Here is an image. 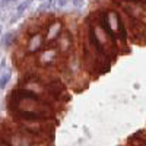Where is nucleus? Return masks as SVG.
<instances>
[{"label": "nucleus", "mask_w": 146, "mask_h": 146, "mask_svg": "<svg viewBox=\"0 0 146 146\" xmlns=\"http://www.w3.org/2000/svg\"><path fill=\"white\" fill-rule=\"evenodd\" d=\"M9 114L15 121L53 120L54 107L45 100H10L7 98Z\"/></svg>", "instance_id": "1"}, {"label": "nucleus", "mask_w": 146, "mask_h": 146, "mask_svg": "<svg viewBox=\"0 0 146 146\" xmlns=\"http://www.w3.org/2000/svg\"><path fill=\"white\" fill-rule=\"evenodd\" d=\"M15 123L18 129L42 140L50 139V133L53 135V127L50 126V120H28V121H15Z\"/></svg>", "instance_id": "2"}, {"label": "nucleus", "mask_w": 146, "mask_h": 146, "mask_svg": "<svg viewBox=\"0 0 146 146\" xmlns=\"http://www.w3.org/2000/svg\"><path fill=\"white\" fill-rule=\"evenodd\" d=\"M42 139H38L18 127H7V146H41Z\"/></svg>", "instance_id": "3"}, {"label": "nucleus", "mask_w": 146, "mask_h": 146, "mask_svg": "<svg viewBox=\"0 0 146 146\" xmlns=\"http://www.w3.org/2000/svg\"><path fill=\"white\" fill-rule=\"evenodd\" d=\"M118 3L129 19L139 21L146 25V3L131 2V0H120Z\"/></svg>", "instance_id": "4"}, {"label": "nucleus", "mask_w": 146, "mask_h": 146, "mask_svg": "<svg viewBox=\"0 0 146 146\" xmlns=\"http://www.w3.org/2000/svg\"><path fill=\"white\" fill-rule=\"evenodd\" d=\"M58 51L56 50V47H45L36 54L35 63L41 67H51L58 62Z\"/></svg>", "instance_id": "5"}, {"label": "nucleus", "mask_w": 146, "mask_h": 146, "mask_svg": "<svg viewBox=\"0 0 146 146\" xmlns=\"http://www.w3.org/2000/svg\"><path fill=\"white\" fill-rule=\"evenodd\" d=\"M64 22L62 19H51L50 22L45 25V34H44V41L45 44H51V42H56V40L58 38L62 32L64 31Z\"/></svg>", "instance_id": "6"}, {"label": "nucleus", "mask_w": 146, "mask_h": 146, "mask_svg": "<svg viewBox=\"0 0 146 146\" xmlns=\"http://www.w3.org/2000/svg\"><path fill=\"white\" fill-rule=\"evenodd\" d=\"M127 28V35H130V38L139 42V44H146V25L139 21L129 19V27Z\"/></svg>", "instance_id": "7"}, {"label": "nucleus", "mask_w": 146, "mask_h": 146, "mask_svg": "<svg viewBox=\"0 0 146 146\" xmlns=\"http://www.w3.org/2000/svg\"><path fill=\"white\" fill-rule=\"evenodd\" d=\"M54 47H56V50L58 51V54L63 56V57H67L73 51V36H72L69 29H64L62 32V35L56 40Z\"/></svg>", "instance_id": "8"}, {"label": "nucleus", "mask_w": 146, "mask_h": 146, "mask_svg": "<svg viewBox=\"0 0 146 146\" xmlns=\"http://www.w3.org/2000/svg\"><path fill=\"white\" fill-rule=\"evenodd\" d=\"M44 45H45L44 35L41 32H38V34H34V35L29 36L23 50H25V54L27 56H34V54H38L44 48Z\"/></svg>", "instance_id": "9"}, {"label": "nucleus", "mask_w": 146, "mask_h": 146, "mask_svg": "<svg viewBox=\"0 0 146 146\" xmlns=\"http://www.w3.org/2000/svg\"><path fill=\"white\" fill-rule=\"evenodd\" d=\"M32 3V0H23V2H21L19 3V6L16 7V13H15V16L10 19V23H15V22H18V19L23 15V12H25L28 7H29V5Z\"/></svg>", "instance_id": "10"}, {"label": "nucleus", "mask_w": 146, "mask_h": 146, "mask_svg": "<svg viewBox=\"0 0 146 146\" xmlns=\"http://www.w3.org/2000/svg\"><path fill=\"white\" fill-rule=\"evenodd\" d=\"M10 78H12V72L10 70H6L3 73H0V89H5L6 88V85L9 83Z\"/></svg>", "instance_id": "11"}, {"label": "nucleus", "mask_w": 146, "mask_h": 146, "mask_svg": "<svg viewBox=\"0 0 146 146\" xmlns=\"http://www.w3.org/2000/svg\"><path fill=\"white\" fill-rule=\"evenodd\" d=\"M13 41H15V35L12 34V32H7V34H5V36H3L2 45H3V47H9V45L13 44Z\"/></svg>", "instance_id": "12"}, {"label": "nucleus", "mask_w": 146, "mask_h": 146, "mask_svg": "<svg viewBox=\"0 0 146 146\" xmlns=\"http://www.w3.org/2000/svg\"><path fill=\"white\" fill-rule=\"evenodd\" d=\"M67 3H69V0H56L54 5H56L57 7H64Z\"/></svg>", "instance_id": "13"}, {"label": "nucleus", "mask_w": 146, "mask_h": 146, "mask_svg": "<svg viewBox=\"0 0 146 146\" xmlns=\"http://www.w3.org/2000/svg\"><path fill=\"white\" fill-rule=\"evenodd\" d=\"M70 2H72V5L75 7H80L82 3H83V0H70Z\"/></svg>", "instance_id": "14"}, {"label": "nucleus", "mask_w": 146, "mask_h": 146, "mask_svg": "<svg viewBox=\"0 0 146 146\" xmlns=\"http://www.w3.org/2000/svg\"><path fill=\"white\" fill-rule=\"evenodd\" d=\"M10 2H13V0H0V3H2L3 6H6V5H9Z\"/></svg>", "instance_id": "15"}, {"label": "nucleus", "mask_w": 146, "mask_h": 146, "mask_svg": "<svg viewBox=\"0 0 146 146\" xmlns=\"http://www.w3.org/2000/svg\"><path fill=\"white\" fill-rule=\"evenodd\" d=\"M0 32H2V27H0Z\"/></svg>", "instance_id": "16"}, {"label": "nucleus", "mask_w": 146, "mask_h": 146, "mask_svg": "<svg viewBox=\"0 0 146 146\" xmlns=\"http://www.w3.org/2000/svg\"><path fill=\"white\" fill-rule=\"evenodd\" d=\"M41 2H45V0H41Z\"/></svg>", "instance_id": "17"}]
</instances>
